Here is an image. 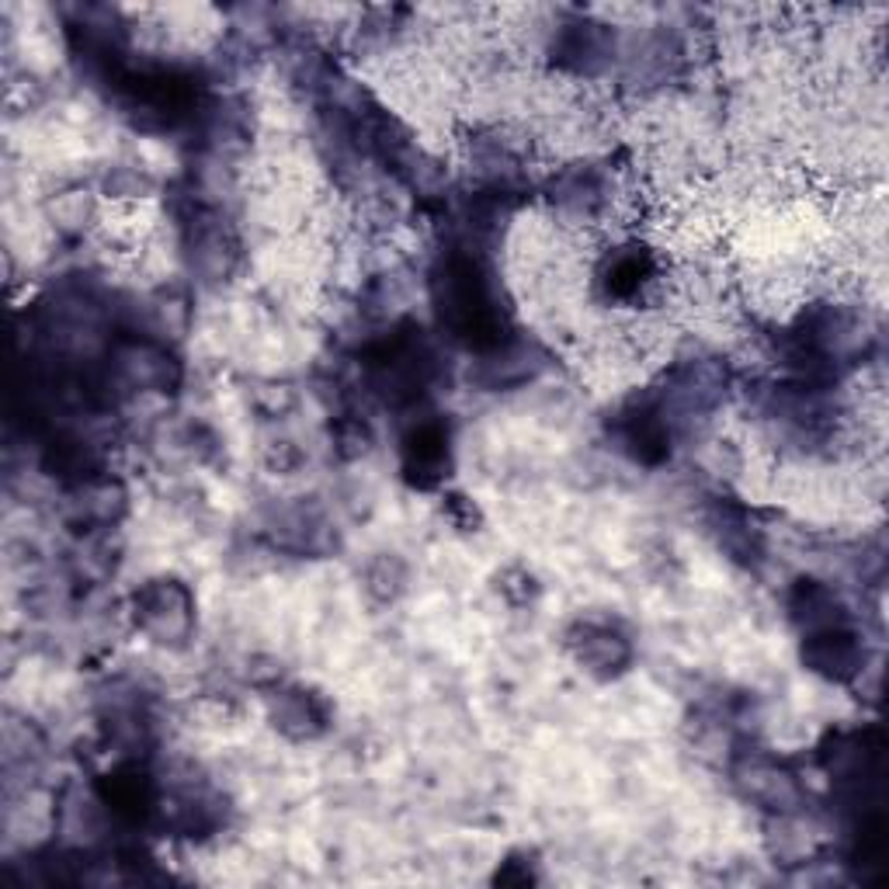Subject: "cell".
<instances>
[{"label": "cell", "mask_w": 889, "mask_h": 889, "mask_svg": "<svg viewBox=\"0 0 889 889\" xmlns=\"http://www.w3.org/2000/svg\"><path fill=\"white\" fill-rule=\"evenodd\" d=\"M580 660L588 668H604V671H615L622 668L629 660V647L622 642L615 633H604V629H591L588 639H584V647H580Z\"/></svg>", "instance_id": "cell-1"}]
</instances>
